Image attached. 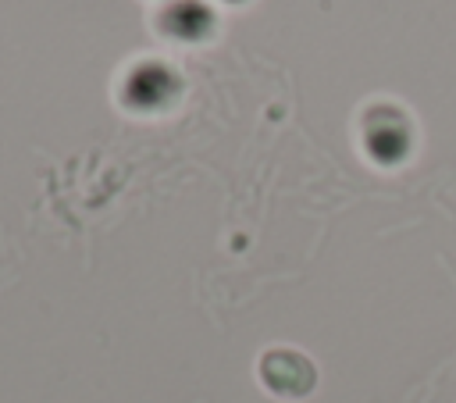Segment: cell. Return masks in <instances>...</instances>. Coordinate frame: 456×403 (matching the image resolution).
I'll list each match as a JSON object with an SVG mask.
<instances>
[{
    "instance_id": "cell-1",
    "label": "cell",
    "mask_w": 456,
    "mask_h": 403,
    "mask_svg": "<svg viewBox=\"0 0 456 403\" xmlns=\"http://www.w3.org/2000/svg\"><path fill=\"white\" fill-rule=\"evenodd\" d=\"M360 139L374 164L392 168L413 150V125L395 103H374L360 121Z\"/></svg>"
},
{
    "instance_id": "cell-2",
    "label": "cell",
    "mask_w": 456,
    "mask_h": 403,
    "mask_svg": "<svg viewBox=\"0 0 456 403\" xmlns=\"http://www.w3.org/2000/svg\"><path fill=\"white\" fill-rule=\"evenodd\" d=\"M256 374L264 382L267 392L281 396V399H303L314 392L317 385V367L306 353L299 350H289V346H274L260 357L256 364Z\"/></svg>"
},
{
    "instance_id": "cell-3",
    "label": "cell",
    "mask_w": 456,
    "mask_h": 403,
    "mask_svg": "<svg viewBox=\"0 0 456 403\" xmlns=\"http://www.w3.org/2000/svg\"><path fill=\"white\" fill-rule=\"evenodd\" d=\"M178 93H182V78L164 61H146V64L132 68L128 78H125V86H121L125 107H132L139 114L167 111L178 100Z\"/></svg>"
},
{
    "instance_id": "cell-4",
    "label": "cell",
    "mask_w": 456,
    "mask_h": 403,
    "mask_svg": "<svg viewBox=\"0 0 456 403\" xmlns=\"http://www.w3.org/2000/svg\"><path fill=\"white\" fill-rule=\"evenodd\" d=\"M160 32L182 43H200L214 32V11L203 0H171L160 18H157Z\"/></svg>"
},
{
    "instance_id": "cell-5",
    "label": "cell",
    "mask_w": 456,
    "mask_h": 403,
    "mask_svg": "<svg viewBox=\"0 0 456 403\" xmlns=\"http://www.w3.org/2000/svg\"><path fill=\"white\" fill-rule=\"evenodd\" d=\"M228 4H239V0H228Z\"/></svg>"
}]
</instances>
